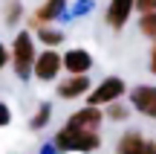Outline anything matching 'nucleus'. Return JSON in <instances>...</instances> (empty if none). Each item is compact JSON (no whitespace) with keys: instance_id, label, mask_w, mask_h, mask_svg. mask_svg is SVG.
<instances>
[{"instance_id":"1","label":"nucleus","mask_w":156,"mask_h":154,"mask_svg":"<svg viewBox=\"0 0 156 154\" xmlns=\"http://www.w3.org/2000/svg\"><path fill=\"white\" fill-rule=\"evenodd\" d=\"M55 151H81V154H93L101 148V134L98 131H87V128H75V125H61L52 137Z\"/></svg>"},{"instance_id":"2","label":"nucleus","mask_w":156,"mask_h":154,"mask_svg":"<svg viewBox=\"0 0 156 154\" xmlns=\"http://www.w3.org/2000/svg\"><path fill=\"white\" fill-rule=\"evenodd\" d=\"M9 55H12V70H15V76H17V79H29L32 70H35V58H38L32 29H20V32H15Z\"/></svg>"},{"instance_id":"3","label":"nucleus","mask_w":156,"mask_h":154,"mask_svg":"<svg viewBox=\"0 0 156 154\" xmlns=\"http://www.w3.org/2000/svg\"><path fill=\"white\" fill-rule=\"evenodd\" d=\"M124 93H127L124 79H119V76H107V79H101L98 85H95L93 90L87 93V105L104 108V105H110V102H119Z\"/></svg>"},{"instance_id":"4","label":"nucleus","mask_w":156,"mask_h":154,"mask_svg":"<svg viewBox=\"0 0 156 154\" xmlns=\"http://www.w3.org/2000/svg\"><path fill=\"white\" fill-rule=\"evenodd\" d=\"M61 70H64V55L58 50H52V47H46V50L38 52V58H35L32 76L46 85V81H55L58 76H61Z\"/></svg>"},{"instance_id":"5","label":"nucleus","mask_w":156,"mask_h":154,"mask_svg":"<svg viewBox=\"0 0 156 154\" xmlns=\"http://www.w3.org/2000/svg\"><path fill=\"white\" fill-rule=\"evenodd\" d=\"M116 154H156V140L145 137L142 131H124L116 143Z\"/></svg>"},{"instance_id":"6","label":"nucleus","mask_w":156,"mask_h":154,"mask_svg":"<svg viewBox=\"0 0 156 154\" xmlns=\"http://www.w3.org/2000/svg\"><path fill=\"white\" fill-rule=\"evenodd\" d=\"M130 108L147 119H156V85H136L130 90Z\"/></svg>"},{"instance_id":"7","label":"nucleus","mask_w":156,"mask_h":154,"mask_svg":"<svg viewBox=\"0 0 156 154\" xmlns=\"http://www.w3.org/2000/svg\"><path fill=\"white\" fill-rule=\"evenodd\" d=\"M133 12H136V0H110L107 3V12H104V23L119 32V29L127 26Z\"/></svg>"},{"instance_id":"8","label":"nucleus","mask_w":156,"mask_h":154,"mask_svg":"<svg viewBox=\"0 0 156 154\" xmlns=\"http://www.w3.org/2000/svg\"><path fill=\"white\" fill-rule=\"evenodd\" d=\"M90 90H93V85H90V73L87 76H67V79L58 81V87H55L58 99H67V102L87 96Z\"/></svg>"},{"instance_id":"9","label":"nucleus","mask_w":156,"mask_h":154,"mask_svg":"<svg viewBox=\"0 0 156 154\" xmlns=\"http://www.w3.org/2000/svg\"><path fill=\"white\" fill-rule=\"evenodd\" d=\"M64 70L67 76H87L93 70V55L90 50H81V47H73V50L64 52Z\"/></svg>"},{"instance_id":"10","label":"nucleus","mask_w":156,"mask_h":154,"mask_svg":"<svg viewBox=\"0 0 156 154\" xmlns=\"http://www.w3.org/2000/svg\"><path fill=\"white\" fill-rule=\"evenodd\" d=\"M107 116L101 114V108H95V105H84V108H78L69 114L67 125H75V128H87V131H98V125L104 122Z\"/></svg>"},{"instance_id":"11","label":"nucleus","mask_w":156,"mask_h":154,"mask_svg":"<svg viewBox=\"0 0 156 154\" xmlns=\"http://www.w3.org/2000/svg\"><path fill=\"white\" fill-rule=\"evenodd\" d=\"M64 12H67V0H44V3L35 9L29 26L38 29V26H44V23H52V21H58Z\"/></svg>"},{"instance_id":"12","label":"nucleus","mask_w":156,"mask_h":154,"mask_svg":"<svg viewBox=\"0 0 156 154\" xmlns=\"http://www.w3.org/2000/svg\"><path fill=\"white\" fill-rule=\"evenodd\" d=\"M35 38L41 41L44 47H61L64 41H67V35H64V29H58V26H52V23H44V26H38L35 29Z\"/></svg>"},{"instance_id":"13","label":"nucleus","mask_w":156,"mask_h":154,"mask_svg":"<svg viewBox=\"0 0 156 154\" xmlns=\"http://www.w3.org/2000/svg\"><path fill=\"white\" fill-rule=\"evenodd\" d=\"M49 119H52V105L44 102V105H38L35 116L29 119V128H32V131H44V128L49 125Z\"/></svg>"},{"instance_id":"14","label":"nucleus","mask_w":156,"mask_h":154,"mask_svg":"<svg viewBox=\"0 0 156 154\" xmlns=\"http://www.w3.org/2000/svg\"><path fill=\"white\" fill-rule=\"evenodd\" d=\"M20 17H23L20 0H9V3H6V9H3V23H6V26H17V23H20Z\"/></svg>"},{"instance_id":"15","label":"nucleus","mask_w":156,"mask_h":154,"mask_svg":"<svg viewBox=\"0 0 156 154\" xmlns=\"http://www.w3.org/2000/svg\"><path fill=\"white\" fill-rule=\"evenodd\" d=\"M104 116H107L110 122H124V119L130 116V108H127V105L122 102V99H119V102H110V105H107Z\"/></svg>"},{"instance_id":"16","label":"nucleus","mask_w":156,"mask_h":154,"mask_svg":"<svg viewBox=\"0 0 156 154\" xmlns=\"http://www.w3.org/2000/svg\"><path fill=\"white\" fill-rule=\"evenodd\" d=\"M139 32L145 35V38L156 41V12H147V15L139 17Z\"/></svg>"},{"instance_id":"17","label":"nucleus","mask_w":156,"mask_h":154,"mask_svg":"<svg viewBox=\"0 0 156 154\" xmlns=\"http://www.w3.org/2000/svg\"><path fill=\"white\" fill-rule=\"evenodd\" d=\"M136 12H139V15L156 12V0H136Z\"/></svg>"},{"instance_id":"18","label":"nucleus","mask_w":156,"mask_h":154,"mask_svg":"<svg viewBox=\"0 0 156 154\" xmlns=\"http://www.w3.org/2000/svg\"><path fill=\"white\" fill-rule=\"evenodd\" d=\"M9 122H12V108L6 102H0V128H6Z\"/></svg>"},{"instance_id":"19","label":"nucleus","mask_w":156,"mask_h":154,"mask_svg":"<svg viewBox=\"0 0 156 154\" xmlns=\"http://www.w3.org/2000/svg\"><path fill=\"white\" fill-rule=\"evenodd\" d=\"M147 67H151V73L156 76V41L151 44V55H147Z\"/></svg>"},{"instance_id":"20","label":"nucleus","mask_w":156,"mask_h":154,"mask_svg":"<svg viewBox=\"0 0 156 154\" xmlns=\"http://www.w3.org/2000/svg\"><path fill=\"white\" fill-rule=\"evenodd\" d=\"M9 61H12V55H9V50H6V47L0 44V70H3V67H6V64H9Z\"/></svg>"}]
</instances>
